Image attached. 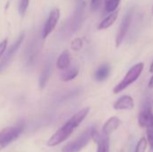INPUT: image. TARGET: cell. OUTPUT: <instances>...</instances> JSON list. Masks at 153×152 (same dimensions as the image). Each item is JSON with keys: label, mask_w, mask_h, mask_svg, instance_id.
Masks as SVG:
<instances>
[{"label": "cell", "mask_w": 153, "mask_h": 152, "mask_svg": "<svg viewBox=\"0 0 153 152\" xmlns=\"http://www.w3.org/2000/svg\"><path fill=\"white\" fill-rule=\"evenodd\" d=\"M90 112V108H85L74 114L58 131H56L52 137L48 140V145L50 147H55L59 145L67 140L74 131L82 124V122L86 118Z\"/></svg>", "instance_id": "obj_1"}, {"label": "cell", "mask_w": 153, "mask_h": 152, "mask_svg": "<svg viewBox=\"0 0 153 152\" xmlns=\"http://www.w3.org/2000/svg\"><path fill=\"white\" fill-rule=\"evenodd\" d=\"M144 69V64L143 63H138L134 65L133 67L129 69V71L126 73L123 80L113 89V92L115 94H118L122 92L124 90H126L128 86H130L132 83H134L142 74L143 71Z\"/></svg>", "instance_id": "obj_2"}, {"label": "cell", "mask_w": 153, "mask_h": 152, "mask_svg": "<svg viewBox=\"0 0 153 152\" xmlns=\"http://www.w3.org/2000/svg\"><path fill=\"white\" fill-rule=\"evenodd\" d=\"M94 127H90L86 129L83 133H82L76 139H74L73 142H69L67 145H65L62 152H79L82 151L92 139V134L94 132Z\"/></svg>", "instance_id": "obj_3"}, {"label": "cell", "mask_w": 153, "mask_h": 152, "mask_svg": "<svg viewBox=\"0 0 153 152\" xmlns=\"http://www.w3.org/2000/svg\"><path fill=\"white\" fill-rule=\"evenodd\" d=\"M22 133V128L20 126L7 127L0 132V151L4 149L10 143L14 142Z\"/></svg>", "instance_id": "obj_4"}, {"label": "cell", "mask_w": 153, "mask_h": 152, "mask_svg": "<svg viewBox=\"0 0 153 152\" xmlns=\"http://www.w3.org/2000/svg\"><path fill=\"white\" fill-rule=\"evenodd\" d=\"M82 11H83V7L82 5H79L77 7V9L75 10L74 13L69 18V20L64 25V28L62 29V31L64 32V36H65V35L73 34L77 30V28L80 24V22H81Z\"/></svg>", "instance_id": "obj_5"}, {"label": "cell", "mask_w": 153, "mask_h": 152, "mask_svg": "<svg viewBox=\"0 0 153 152\" xmlns=\"http://www.w3.org/2000/svg\"><path fill=\"white\" fill-rule=\"evenodd\" d=\"M132 19H133V12L132 11H129L123 18L122 22H121V24H120V27L118 29V31H117V37H116V47H120V45L122 44V42L124 41L127 32H128V30L131 26V23H132Z\"/></svg>", "instance_id": "obj_6"}, {"label": "cell", "mask_w": 153, "mask_h": 152, "mask_svg": "<svg viewBox=\"0 0 153 152\" xmlns=\"http://www.w3.org/2000/svg\"><path fill=\"white\" fill-rule=\"evenodd\" d=\"M24 37H25V34H24V33H22V34L19 36V38L16 39V41H15V42L10 47V48L7 50V52H6V54L4 55V58H3L2 61L0 62V73H1L3 71H4V69H5V68L8 66V65L10 64L11 60L13 59V55L16 53V51L19 49L20 46L22 45V41H23V39H24Z\"/></svg>", "instance_id": "obj_7"}, {"label": "cell", "mask_w": 153, "mask_h": 152, "mask_svg": "<svg viewBox=\"0 0 153 152\" xmlns=\"http://www.w3.org/2000/svg\"><path fill=\"white\" fill-rule=\"evenodd\" d=\"M59 18H60V10L58 8H54L50 12L49 16L43 27V30H42V38L43 39H46L55 30V28L59 21Z\"/></svg>", "instance_id": "obj_8"}, {"label": "cell", "mask_w": 153, "mask_h": 152, "mask_svg": "<svg viewBox=\"0 0 153 152\" xmlns=\"http://www.w3.org/2000/svg\"><path fill=\"white\" fill-rule=\"evenodd\" d=\"M152 117L151 106L149 103L145 104L139 114L138 116V123L141 127H152Z\"/></svg>", "instance_id": "obj_9"}, {"label": "cell", "mask_w": 153, "mask_h": 152, "mask_svg": "<svg viewBox=\"0 0 153 152\" xmlns=\"http://www.w3.org/2000/svg\"><path fill=\"white\" fill-rule=\"evenodd\" d=\"M134 99L127 95L119 98L114 104V108L116 110H131L134 108Z\"/></svg>", "instance_id": "obj_10"}, {"label": "cell", "mask_w": 153, "mask_h": 152, "mask_svg": "<svg viewBox=\"0 0 153 152\" xmlns=\"http://www.w3.org/2000/svg\"><path fill=\"white\" fill-rule=\"evenodd\" d=\"M120 124H121V121L118 117H117V116L110 117L104 124V125L102 127V134L109 136L120 126Z\"/></svg>", "instance_id": "obj_11"}, {"label": "cell", "mask_w": 153, "mask_h": 152, "mask_svg": "<svg viewBox=\"0 0 153 152\" xmlns=\"http://www.w3.org/2000/svg\"><path fill=\"white\" fill-rule=\"evenodd\" d=\"M78 73H79V69L77 66L70 67V65H69L67 68L63 70V72L60 75V78L63 82H69V81H72L74 78H76Z\"/></svg>", "instance_id": "obj_12"}, {"label": "cell", "mask_w": 153, "mask_h": 152, "mask_svg": "<svg viewBox=\"0 0 153 152\" xmlns=\"http://www.w3.org/2000/svg\"><path fill=\"white\" fill-rule=\"evenodd\" d=\"M117 15H118L117 10H116L112 13H109V14L100 22V24L98 25V29L99 30H106V29L109 28L110 26H112L113 23L116 22Z\"/></svg>", "instance_id": "obj_13"}, {"label": "cell", "mask_w": 153, "mask_h": 152, "mask_svg": "<svg viewBox=\"0 0 153 152\" xmlns=\"http://www.w3.org/2000/svg\"><path fill=\"white\" fill-rule=\"evenodd\" d=\"M70 64H71V56H70V53H69V51L65 50L58 56L57 61H56V66H57L58 69L64 70V69L67 68L70 65Z\"/></svg>", "instance_id": "obj_14"}, {"label": "cell", "mask_w": 153, "mask_h": 152, "mask_svg": "<svg viewBox=\"0 0 153 152\" xmlns=\"http://www.w3.org/2000/svg\"><path fill=\"white\" fill-rule=\"evenodd\" d=\"M50 72H51V67L49 64H47L44 68L42 69V72L39 75V88L42 90L46 87V85L48 84L49 78H50Z\"/></svg>", "instance_id": "obj_15"}, {"label": "cell", "mask_w": 153, "mask_h": 152, "mask_svg": "<svg viewBox=\"0 0 153 152\" xmlns=\"http://www.w3.org/2000/svg\"><path fill=\"white\" fill-rule=\"evenodd\" d=\"M109 73H110V66L108 65H102L95 72L94 77H95L96 81L103 82L108 77Z\"/></svg>", "instance_id": "obj_16"}, {"label": "cell", "mask_w": 153, "mask_h": 152, "mask_svg": "<svg viewBox=\"0 0 153 152\" xmlns=\"http://www.w3.org/2000/svg\"><path fill=\"white\" fill-rule=\"evenodd\" d=\"M97 143H98L97 152H109V136L101 133Z\"/></svg>", "instance_id": "obj_17"}, {"label": "cell", "mask_w": 153, "mask_h": 152, "mask_svg": "<svg viewBox=\"0 0 153 152\" xmlns=\"http://www.w3.org/2000/svg\"><path fill=\"white\" fill-rule=\"evenodd\" d=\"M121 0H109L108 2H106V12L108 13H112L114 11L117 10V8L118 7L119 4H120Z\"/></svg>", "instance_id": "obj_18"}, {"label": "cell", "mask_w": 153, "mask_h": 152, "mask_svg": "<svg viewBox=\"0 0 153 152\" xmlns=\"http://www.w3.org/2000/svg\"><path fill=\"white\" fill-rule=\"evenodd\" d=\"M147 143H148V141L146 138H142L137 145H136V148H135V151L134 152H145L146 151V149H147Z\"/></svg>", "instance_id": "obj_19"}, {"label": "cell", "mask_w": 153, "mask_h": 152, "mask_svg": "<svg viewBox=\"0 0 153 152\" xmlns=\"http://www.w3.org/2000/svg\"><path fill=\"white\" fill-rule=\"evenodd\" d=\"M29 3H30V0H20V3H19V13L22 16L25 14L27 9H28V6H29Z\"/></svg>", "instance_id": "obj_20"}, {"label": "cell", "mask_w": 153, "mask_h": 152, "mask_svg": "<svg viewBox=\"0 0 153 152\" xmlns=\"http://www.w3.org/2000/svg\"><path fill=\"white\" fill-rule=\"evenodd\" d=\"M82 44H83V43H82V39H80V38H76V39H74L72 41L71 48H72L73 50H74V51H78V50H80V49L82 48Z\"/></svg>", "instance_id": "obj_21"}, {"label": "cell", "mask_w": 153, "mask_h": 152, "mask_svg": "<svg viewBox=\"0 0 153 152\" xmlns=\"http://www.w3.org/2000/svg\"><path fill=\"white\" fill-rule=\"evenodd\" d=\"M7 44H8V39H4L2 42H0V58L4 55V51L6 50Z\"/></svg>", "instance_id": "obj_22"}, {"label": "cell", "mask_w": 153, "mask_h": 152, "mask_svg": "<svg viewBox=\"0 0 153 152\" xmlns=\"http://www.w3.org/2000/svg\"><path fill=\"white\" fill-rule=\"evenodd\" d=\"M147 141L150 143L152 149H153V129L150 127L147 129Z\"/></svg>", "instance_id": "obj_23"}, {"label": "cell", "mask_w": 153, "mask_h": 152, "mask_svg": "<svg viewBox=\"0 0 153 152\" xmlns=\"http://www.w3.org/2000/svg\"><path fill=\"white\" fill-rule=\"evenodd\" d=\"M99 4H100V0H91V8H92V10L98 9Z\"/></svg>", "instance_id": "obj_24"}, {"label": "cell", "mask_w": 153, "mask_h": 152, "mask_svg": "<svg viewBox=\"0 0 153 152\" xmlns=\"http://www.w3.org/2000/svg\"><path fill=\"white\" fill-rule=\"evenodd\" d=\"M148 86H149V88H153V75L152 76V78H151V80H150V82H149Z\"/></svg>", "instance_id": "obj_25"}, {"label": "cell", "mask_w": 153, "mask_h": 152, "mask_svg": "<svg viewBox=\"0 0 153 152\" xmlns=\"http://www.w3.org/2000/svg\"><path fill=\"white\" fill-rule=\"evenodd\" d=\"M150 72L153 73V62H152V64L151 65V67H150Z\"/></svg>", "instance_id": "obj_26"}, {"label": "cell", "mask_w": 153, "mask_h": 152, "mask_svg": "<svg viewBox=\"0 0 153 152\" xmlns=\"http://www.w3.org/2000/svg\"><path fill=\"white\" fill-rule=\"evenodd\" d=\"M150 152H153V149H152V151H151Z\"/></svg>", "instance_id": "obj_27"}, {"label": "cell", "mask_w": 153, "mask_h": 152, "mask_svg": "<svg viewBox=\"0 0 153 152\" xmlns=\"http://www.w3.org/2000/svg\"><path fill=\"white\" fill-rule=\"evenodd\" d=\"M108 1H109V0H105V2H108Z\"/></svg>", "instance_id": "obj_28"}, {"label": "cell", "mask_w": 153, "mask_h": 152, "mask_svg": "<svg viewBox=\"0 0 153 152\" xmlns=\"http://www.w3.org/2000/svg\"><path fill=\"white\" fill-rule=\"evenodd\" d=\"M152 126H153V117H152Z\"/></svg>", "instance_id": "obj_29"}, {"label": "cell", "mask_w": 153, "mask_h": 152, "mask_svg": "<svg viewBox=\"0 0 153 152\" xmlns=\"http://www.w3.org/2000/svg\"><path fill=\"white\" fill-rule=\"evenodd\" d=\"M152 13H153V6H152Z\"/></svg>", "instance_id": "obj_30"}]
</instances>
